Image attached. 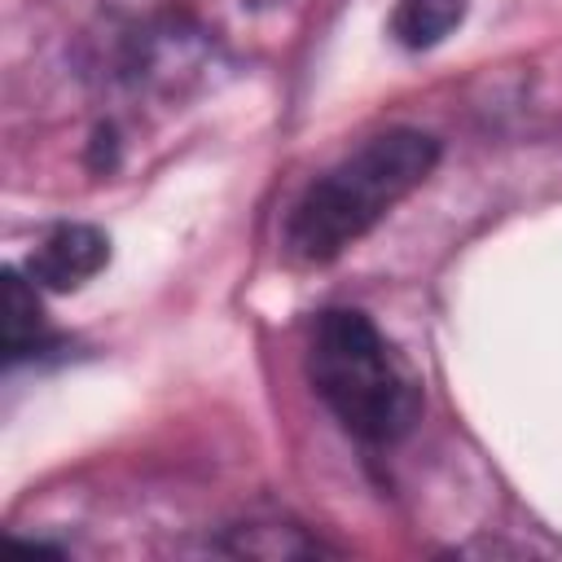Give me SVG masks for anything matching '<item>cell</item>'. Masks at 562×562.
<instances>
[{
  "mask_svg": "<svg viewBox=\"0 0 562 562\" xmlns=\"http://www.w3.org/2000/svg\"><path fill=\"white\" fill-rule=\"evenodd\" d=\"M439 162V140L422 127H386L316 176L285 220V250L299 263H329L382 224Z\"/></svg>",
  "mask_w": 562,
  "mask_h": 562,
  "instance_id": "obj_1",
  "label": "cell"
},
{
  "mask_svg": "<svg viewBox=\"0 0 562 562\" xmlns=\"http://www.w3.org/2000/svg\"><path fill=\"white\" fill-rule=\"evenodd\" d=\"M307 373L329 413L364 443H395L422 413V382L356 307H329L312 325Z\"/></svg>",
  "mask_w": 562,
  "mask_h": 562,
  "instance_id": "obj_2",
  "label": "cell"
},
{
  "mask_svg": "<svg viewBox=\"0 0 562 562\" xmlns=\"http://www.w3.org/2000/svg\"><path fill=\"white\" fill-rule=\"evenodd\" d=\"M110 263V237L92 224H57L53 233L40 237V246L26 255V277L40 290L53 294H70L79 285H88L101 268Z\"/></svg>",
  "mask_w": 562,
  "mask_h": 562,
  "instance_id": "obj_3",
  "label": "cell"
},
{
  "mask_svg": "<svg viewBox=\"0 0 562 562\" xmlns=\"http://www.w3.org/2000/svg\"><path fill=\"white\" fill-rule=\"evenodd\" d=\"M35 290L40 285L26 272H9L4 277V316H0V329H4V356L9 360H26V356H35V351H44L53 342Z\"/></svg>",
  "mask_w": 562,
  "mask_h": 562,
  "instance_id": "obj_4",
  "label": "cell"
},
{
  "mask_svg": "<svg viewBox=\"0 0 562 562\" xmlns=\"http://www.w3.org/2000/svg\"><path fill=\"white\" fill-rule=\"evenodd\" d=\"M465 4L470 0H395V13H391V35L422 53V48H435L443 44L461 18H465Z\"/></svg>",
  "mask_w": 562,
  "mask_h": 562,
  "instance_id": "obj_5",
  "label": "cell"
}]
</instances>
